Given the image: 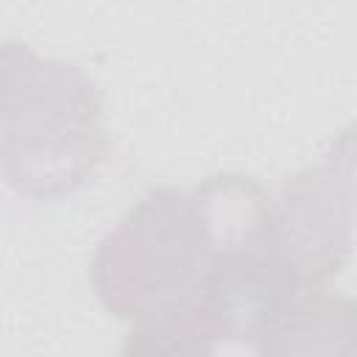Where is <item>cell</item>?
Returning a JSON list of instances; mask_svg holds the SVG:
<instances>
[{"mask_svg": "<svg viewBox=\"0 0 357 357\" xmlns=\"http://www.w3.org/2000/svg\"><path fill=\"white\" fill-rule=\"evenodd\" d=\"M123 357H215V340L176 307L137 318L123 340Z\"/></svg>", "mask_w": 357, "mask_h": 357, "instance_id": "6", "label": "cell"}, {"mask_svg": "<svg viewBox=\"0 0 357 357\" xmlns=\"http://www.w3.org/2000/svg\"><path fill=\"white\" fill-rule=\"evenodd\" d=\"M351 220L354 139L346 128L332 151L287 178L271 204V257L296 284H324L349 262Z\"/></svg>", "mask_w": 357, "mask_h": 357, "instance_id": "3", "label": "cell"}, {"mask_svg": "<svg viewBox=\"0 0 357 357\" xmlns=\"http://www.w3.org/2000/svg\"><path fill=\"white\" fill-rule=\"evenodd\" d=\"M293 284L268 245L220 248L184 310L215 343H254Z\"/></svg>", "mask_w": 357, "mask_h": 357, "instance_id": "4", "label": "cell"}, {"mask_svg": "<svg viewBox=\"0 0 357 357\" xmlns=\"http://www.w3.org/2000/svg\"><path fill=\"white\" fill-rule=\"evenodd\" d=\"M100 112L81 67L0 42V170L20 195L56 201L89 181L109 145Z\"/></svg>", "mask_w": 357, "mask_h": 357, "instance_id": "1", "label": "cell"}, {"mask_svg": "<svg viewBox=\"0 0 357 357\" xmlns=\"http://www.w3.org/2000/svg\"><path fill=\"white\" fill-rule=\"evenodd\" d=\"M254 346V357H357V307L326 284H293Z\"/></svg>", "mask_w": 357, "mask_h": 357, "instance_id": "5", "label": "cell"}, {"mask_svg": "<svg viewBox=\"0 0 357 357\" xmlns=\"http://www.w3.org/2000/svg\"><path fill=\"white\" fill-rule=\"evenodd\" d=\"M212 254L215 243L192 192L156 187L98 243L89 276L112 315L137 321L184 307Z\"/></svg>", "mask_w": 357, "mask_h": 357, "instance_id": "2", "label": "cell"}]
</instances>
